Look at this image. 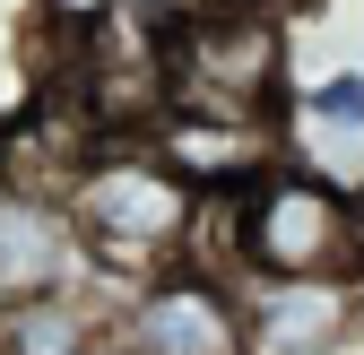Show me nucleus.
I'll list each match as a JSON object with an SVG mask.
<instances>
[{
  "mask_svg": "<svg viewBox=\"0 0 364 355\" xmlns=\"http://www.w3.org/2000/svg\"><path fill=\"white\" fill-rule=\"evenodd\" d=\"M35 9H43V26H53L61 43H78V35H96V26L122 9V0H35Z\"/></svg>",
  "mask_w": 364,
  "mask_h": 355,
  "instance_id": "nucleus-8",
  "label": "nucleus"
},
{
  "mask_svg": "<svg viewBox=\"0 0 364 355\" xmlns=\"http://www.w3.org/2000/svg\"><path fill=\"white\" fill-rule=\"evenodd\" d=\"M148 156L173 173V182H191L200 200H235L252 173H269L287 156L278 121H243V113H191V104H165L148 130Z\"/></svg>",
  "mask_w": 364,
  "mask_h": 355,
  "instance_id": "nucleus-5",
  "label": "nucleus"
},
{
  "mask_svg": "<svg viewBox=\"0 0 364 355\" xmlns=\"http://www.w3.org/2000/svg\"><path fill=\"white\" fill-rule=\"evenodd\" d=\"M156 70H165V104L278 121V104H287V18L260 9V0H191L156 43Z\"/></svg>",
  "mask_w": 364,
  "mask_h": 355,
  "instance_id": "nucleus-3",
  "label": "nucleus"
},
{
  "mask_svg": "<svg viewBox=\"0 0 364 355\" xmlns=\"http://www.w3.org/2000/svg\"><path fill=\"white\" fill-rule=\"evenodd\" d=\"M252 321V355H330L338 329L355 321V286L321 278V286H260L243 303Z\"/></svg>",
  "mask_w": 364,
  "mask_h": 355,
  "instance_id": "nucleus-7",
  "label": "nucleus"
},
{
  "mask_svg": "<svg viewBox=\"0 0 364 355\" xmlns=\"http://www.w3.org/2000/svg\"><path fill=\"white\" fill-rule=\"evenodd\" d=\"M105 338H113V355H252L243 286L225 269H200V260L139 278L105 312Z\"/></svg>",
  "mask_w": 364,
  "mask_h": 355,
  "instance_id": "nucleus-4",
  "label": "nucleus"
},
{
  "mask_svg": "<svg viewBox=\"0 0 364 355\" xmlns=\"http://www.w3.org/2000/svg\"><path fill=\"white\" fill-rule=\"evenodd\" d=\"M87 278V251H78V226L53 191H26V182H0V312L18 303H53V295H78Z\"/></svg>",
  "mask_w": 364,
  "mask_h": 355,
  "instance_id": "nucleus-6",
  "label": "nucleus"
},
{
  "mask_svg": "<svg viewBox=\"0 0 364 355\" xmlns=\"http://www.w3.org/2000/svg\"><path fill=\"white\" fill-rule=\"evenodd\" d=\"M225 217V278H260V286H364V191L330 182L295 156H278L269 173L235 200H217Z\"/></svg>",
  "mask_w": 364,
  "mask_h": 355,
  "instance_id": "nucleus-1",
  "label": "nucleus"
},
{
  "mask_svg": "<svg viewBox=\"0 0 364 355\" xmlns=\"http://www.w3.org/2000/svg\"><path fill=\"white\" fill-rule=\"evenodd\" d=\"M61 208L78 226V251L87 269L105 278H156L191 251V226H200V191L173 182V173L148 156V139H96L70 182H61Z\"/></svg>",
  "mask_w": 364,
  "mask_h": 355,
  "instance_id": "nucleus-2",
  "label": "nucleus"
}]
</instances>
